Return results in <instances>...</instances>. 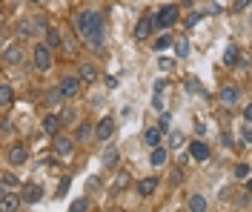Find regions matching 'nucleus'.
<instances>
[{
  "mask_svg": "<svg viewBox=\"0 0 252 212\" xmlns=\"http://www.w3.org/2000/svg\"><path fill=\"white\" fill-rule=\"evenodd\" d=\"M118 161H121V155H118V149H115V147L103 152V163H106V166H115Z\"/></svg>",
  "mask_w": 252,
  "mask_h": 212,
  "instance_id": "bb28decb",
  "label": "nucleus"
},
{
  "mask_svg": "<svg viewBox=\"0 0 252 212\" xmlns=\"http://www.w3.org/2000/svg\"><path fill=\"white\" fill-rule=\"evenodd\" d=\"M6 161H9V166H12V169H17V166H26V161H29V149L23 147V144L9 147V152H6Z\"/></svg>",
  "mask_w": 252,
  "mask_h": 212,
  "instance_id": "39448f33",
  "label": "nucleus"
},
{
  "mask_svg": "<svg viewBox=\"0 0 252 212\" xmlns=\"http://www.w3.org/2000/svg\"><path fill=\"white\" fill-rule=\"evenodd\" d=\"M0 183H3L6 189H15V186H20V181H17V175L12 172V169H6V172L0 175Z\"/></svg>",
  "mask_w": 252,
  "mask_h": 212,
  "instance_id": "b1692460",
  "label": "nucleus"
},
{
  "mask_svg": "<svg viewBox=\"0 0 252 212\" xmlns=\"http://www.w3.org/2000/svg\"><path fill=\"white\" fill-rule=\"evenodd\" d=\"M78 81L80 83H94V81H97V69H94V63H80Z\"/></svg>",
  "mask_w": 252,
  "mask_h": 212,
  "instance_id": "4468645a",
  "label": "nucleus"
},
{
  "mask_svg": "<svg viewBox=\"0 0 252 212\" xmlns=\"http://www.w3.org/2000/svg\"><path fill=\"white\" fill-rule=\"evenodd\" d=\"M172 186H181V181H184V172H181V169H172Z\"/></svg>",
  "mask_w": 252,
  "mask_h": 212,
  "instance_id": "72a5a7b5",
  "label": "nucleus"
},
{
  "mask_svg": "<svg viewBox=\"0 0 252 212\" xmlns=\"http://www.w3.org/2000/svg\"><path fill=\"white\" fill-rule=\"evenodd\" d=\"M100 186V178H89V189H97Z\"/></svg>",
  "mask_w": 252,
  "mask_h": 212,
  "instance_id": "58836bf2",
  "label": "nucleus"
},
{
  "mask_svg": "<svg viewBox=\"0 0 252 212\" xmlns=\"http://www.w3.org/2000/svg\"><path fill=\"white\" fill-rule=\"evenodd\" d=\"M3 63L6 66H20L23 63V46H6L3 49Z\"/></svg>",
  "mask_w": 252,
  "mask_h": 212,
  "instance_id": "6e6552de",
  "label": "nucleus"
},
{
  "mask_svg": "<svg viewBox=\"0 0 252 212\" xmlns=\"http://www.w3.org/2000/svg\"><path fill=\"white\" fill-rule=\"evenodd\" d=\"M75 32L86 40L89 49H103V40H106V26H103V15L97 9H80L75 15Z\"/></svg>",
  "mask_w": 252,
  "mask_h": 212,
  "instance_id": "f257e3e1",
  "label": "nucleus"
},
{
  "mask_svg": "<svg viewBox=\"0 0 252 212\" xmlns=\"http://www.w3.org/2000/svg\"><path fill=\"white\" fill-rule=\"evenodd\" d=\"M158 69H163V72L172 69V61H169V58H160V61H158Z\"/></svg>",
  "mask_w": 252,
  "mask_h": 212,
  "instance_id": "c9c22d12",
  "label": "nucleus"
},
{
  "mask_svg": "<svg viewBox=\"0 0 252 212\" xmlns=\"http://www.w3.org/2000/svg\"><path fill=\"white\" fill-rule=\"evenodd\" d=\"M169 147H172V149L184 147V135H181V132H172V135H169Z\"/></svg>",
  "mask_w": 252,
  "mask_h": 212,
  "instance_id": "7c9ffc66",
  "label": "nucleus"
},
{
  "mask_svg": "<svg viewBox=\"0 0 252 212\" xmlns=\"http://www.w3.org/2000/svg\"><path fill=\"white\" fill-rule=\"evenodd\" d=\"M175 43V37H172V32H163L160 37H155V43H152V49L155 52H166L169 46Z\"/></svg>",
  "mask_w": 252,
  "mask_h": 212,
  "instance_id": "4be33fe9",
  "label": "nucleus"
},
{
  "mask_svg": "<svg viewBox=\"0 0 252 212\" xmlns=\"http://www.w3.org/2000/svg\"><path fill=\"white\" fill-rule=\"evenodd\" d=\"M75 138H78L80 144L92 141V123H80V126H78V132H75Z\"/></svg>",
  "mask_w": 252,
  "mask_h": 212,
  "instance_id": "393cba45",
  "label": "nucleus"
},
{
  "mask_svg": "<svg viewBox=\"0 0 252 212\" xmlns=\"http://www.w3.org/2000/svg\"><path fill=\"white\" fill-rule=\"evenodd\" d=\"M112 135H115V118H112V115L100 118L92 126V138H97V141H109Z\"/></svg>",
  "mask_w": 252,
  "mask_h": 212,
  "instance_id": "20e7f679",
  "label": "nucleus"
},
{
  "mask_svg": "<svg viewBox=\"0 0 252 212\" xmlns=\"http://www.w3.org/2000/svg\"><path fill=\"white\" fill-rule=\"evenodd\" d=\"M220 103H223V106H235L238 100H241V89H238L235 83H226V86H223V89H220Z\"/></svg>",
  "mask_w": 252,
  "mask_h": 212,
  "instance_id": "0eeeda50",
  "label": "nucleus"
},
{
  "mask_svg": "<svg viewBox=\"0 0 252 212\" xmlns=\"http://www.w3.org/2000/svg\"><path fill=\"white\" fill-rule=\"evenodd\" d=\"M189 155H192V161H209V147L204 141H192L189 144Z\"/></svg>",
  "mask_w": 252,
  "mask_h": 212,
  "instance_id": "f8f14e48",
  "label": "nucleus"
},
{
  "mask_svg": "<svg viewBox=\"0 0 252 212\" xmlns=\"http://www.w3.org/2000/svg\"><path fill=\"white\" fill-rule=\"evenodd\" d=\"M235 178H241V181L250 178V166H247V163H238L235 166Z\"/></svg>",
  "mask_w": 252,
  "mask_h": 212,
  "instance_id": "2f4dec72",
  "label": "nucleus"
},
{
  "mask_svg": "<svg viewBox=\"0 0 252 212\" xmlns=\"http://www.w3.org/2000/svg\"><path fill=\"white\" fill-rule=\"evenodd\" d=\"M178 17H181V12H178V6L175 3H169V6H160V12H158L155 17H152V23H155L158 29H163V32H169L175 23H178Z\"/></svg>",
  "mask_w": 252,
  "mask_h": 212,
  "instance_id": "f03ea898",
  "label": "nucleus"
},
{
  "mask_svg": "<svg viewBox=\"0 0 252 212\" xmlns=\"http://www.w3.org/2000/svg\"><path fill=\"white\" fill-rule=\"evenodd\" d=\"M238 207H241V210H250V189H244V192L238 195Z\"/></svg>",
  "mask_w": 252,
  "mask_h": 212,
  "instance_id": "473e14b6",
  "label": "nucleus"
},
{
  "mask_svg": "<svg viewBox=\"0 0 252 212\" xmlns=\"http://www.w3.org/2000/svg\"><path fill=\"white\" fill-rule=\"evenodd\" d=\"M175 46V55H178V58H187L189 55V43L187 40H178V43H172Z\"/></svg>",
  "mask_w": 252,
  "mask_h": 212,
  "instance_id": "c756f323",
  "label": "nucleus"
},
{
  "mask_svg": "<svg viewBox=\"0 0 252 212\" xmlns=\"http://www.w3.org/2000/svg\"><path fill=\"white\" fill-rule=\"evenodd\" d=\"M0 195H3V189H0Z\"/></svg>",
  "mask_w": 252,
  "mask_h": 212,
  "instance_id": "c03bdc74",
  "label": "nucleus"
},
{
  "mask_svg": "<svg viewBox=\"0 0 252 212\" xmlns=\"http://www.w3.org/2000/svg\"><path fill=\"white\" fill-rule=\"evenodd\" d=\"M0 52H3V34H0Z\"/></svg>",
  "mask_w": 252,
  "mask_h": 212,
  "instance_id": "a19ab883",
  "label": "nucleus"
},
{
  "mask_svg": "<svg viewBox=\"0 0 252 212\" xmlns=\"http://www.w3.org/2000/svg\"><path fill=\"white\" fill-rule=\"evenodd\" d=\"M43 100H46V106H58V103H61V92H58V86H55V89H46V92H43Z\"/></svg>",
  "mask_w": 252,
  "mask_h": 212,
  "instance_id": "a878e982",
  "label": "nucleus"
},
{
  "mask_svg": "<svg viewBox=\"0 0 252 212\" xmlns=\"http://www.w3.org/2000/svg\"><path fill=\"white\" fill-rule=\"evenodd\" d=\"M192 3H195V0H187V6H192Z\"/></svg>",
  "mask_w": 252,
  "mask_h": 212,
  "instance_id": "79ce46f5",
  "label": "nucleus"
},
{
  "mask_svg": "<svg viewBox=\"0 0 252 212\" xmlns=\"http://www.w3.org/2000/svg\"><path fill=\"white\" fill-rule=\"evenodd\" d=\"M72 147H75V141H72V138H66V135H61V132L55 135V152H58V155H69Z\"/></svg>",
  "mask_w": 252,
  "mask_h": 212,
  "instance_id": "2eb2a0df",
  "label": "nucleus"
},
{
  "mask_svg": "<svg viewBox=\"0 0 252 212\" xmlns=\"http://www.w3.org/2000/svg\"><path fill=\"white\" fill-rule=\"evenodd\" d=\"M238 61H241V49H238L235 43H232V46H226V52H223V63H226V66H235Z\"/></svg>",
  "mask_w": 252,
  "mask_h": 212,
  "instance_id": "5701e85b",
  "label": "nucleus"
},
{
  "mask_svg": "<svg viewBox=\"0 0 252 212\" xmlns=\"http://www.w3.org/2000/svg\"><path fill=\"white\" fill-rule=\"evenodd\" d=\"M126 181H129V175H126V172H124V175L118 178V183H115V186H118V189H124V186H126Z\"/></svg>",
  "mask_w": 252,
  "mask_h": 212,
  "instance_id": "4c0bfd02",
  "label": "nucleus"
},
{
  "mask_svg": "<svg viewBox=\"0 0 252 212\" xmlns=\"http://www.w3.org/2000/svg\"><path fill=\"white\" fill-rule=\"evenodd\" d=\"M12 100H15V89L9 83H0V109H9Z\"/></svg>",
  "mask_w": 252,
  "mask_h": 212,
  "instance_id": "a211bd4d",
  "label": "nucleus"
},
{
  "mask_svg": "<svg viewBox=\"0 0 252 212\" xmlns=\"http://www.w3.org/2000/svg\"><path fill=\"white\" fill-rule=\"evenodd\" d=\"M52 63H55L52 49H49L46 43H37V46H34V69H37V72H49Z\"/></svg>",
  "mask_w": 252,
  "mask_h": 212,
  "instance_id": "7ed1b4c3",
  "label": "nucleus"
},
{
  "mask_svg": "<svg viewBox=\"0 0 252 212\" xmlns=\"http://www.w3.org/2000/svg\"><path fill=\"white\" fill-rule=\"evenodd\" d=\"M43 132H46V135H58V132H61V118L49 112L46 118H43Z\"/></svg>",
  "mask_w": 252,
  "mask_h": 212,
  "instance_id": "aec40b11",
  "label": "nucleus"
},
{
  "mask_svg": "<svg viewBox=\"0 0 252 212\" xmlns=\"http://www.w3.org/2000/svg\"><path fill=\"white\" fill-rule=\"evenodd\" d=\"M80 86H83V83L78 81V75H66L61 81V86H58V92H61V98H78Z\"/></svg>",
  "mask_w": 252,
  "mask_h": 212,
  "instance_id": "423d86ee",
  "label": "nucleus"
},
{
  "mask_svg": "<svg viewBox=\"0 0 252 212\" xmlns=\"http://www.w3.org/2000/svg\"><path fill=\"white\" fill-rule=\"evenodd\" d=\"M247 6H250V0H235V6H232V9H235V12H244Z\"/></svg>",
  "mask_w": 252,
  "mask_h": 212,
  "instance_id": "e433bc0d",
  "label": "nucleus"
},
{
  "mask_svg": "<svg viewBox=\"0 0 252 212\" xmlns=\"http://www.w3.org/2000/svg\"><path fill=\"white\" fill-rule=\"evenodd\" d=\"M32 3H37V0H32Z\"/></svg>",
  "mask_w": 252,
  "mask_h": 212,
  "instance_id": "a18cd8bd",
  "label": "nucleus"
},
{
  "mask_svg": "<svg viewBox=\"0 0 252 212\" xmlns=\"http://www.w3.org/2000/svg\"><path fill=\"white\" fill-rule=\"evenodd\" d=\"M215 3H226V0H215Z\"/></svg>",
  "mask_w": 252,
  "mask_h": 212,
  "instance_id": "37998d69",
  "label": "nucleus"
},
{
  "mask_svg": "<svg viewBox=\"0 0 252 212\" xmlns=\"http://www.w3.org/2000/svg\"><path fill=\"white\" fill-rule=\"evenodd\" d=\"M143 141H146V147H160V141H163V132L158 129V126H149V129L143 132Z\"/></svg>",
  "mask_w": 252,
  "mask_h": 212,
  "instance_id": "6ab92c4d",
  "label": "nucleus"
},
{
  "mask_svg": "<svg viewBox=\"0 0 252 212\" xmlns=\"http://www.w3.org/2000/svg\"><path fill=\"white\" fill-rule=\"evenodd\" d=\"M149 163H152V166H158V169H160V166H166V163H169V149H166V147H152Z\"/></svg>",
  "mask_w": 252,
  "mask_h": 212,
  "instance_id": "9b49d317",
  "label": "nucleus"
},
{
  "mask_svg": "<svg viewBox=\"0 0 252 212\" xmlns=\"http://www.w3.org/2000/svg\"><path fill=\"white\" fill-rule=\"evenodd\" d=\"M152 26H155V23H152V17H141V20H138V26H135V37H138V40H146V37L152 34Z\"/></svg>",
  "mask_w": 252,
  "mask_h": 212,
  "instance_id": "dca6fc26",
  "label": "nucleus"
},
{
  "mask_svg": "<svg viewBox=\"0 0 252 212\" xmlns=\"http://www.w3.org/2000/svg\"><path fill=\"white\" fill-rule=\"evenodd\" d=\"M40 198H43V186H40V183H26L20 201H23V204H37Z\"/></svg>",
  "mask_w": 252,
  "mask_h": 212,
  "instance_id": "9d476101",
  "label": "nucleus"
},
{
  "mask_svg": "<svg viewBox=\"0 0 252 212\" xmlns=\"http://www.w3.org/2000/svg\"><path fill=\"white\" fill-rule=\"evenodd\" d=\"M158 183H160V181H158L155 175H149V178H141V181H138V195L149 198V195H152V192L158 189Z\"/></svg>",
  "mask_w": 252,
  "mask_h": 212,
  "instance_id": "ddd939ff",
  "label": "nucleus"
},
{
  "mask_svg": "<svg viewBox=\"0 0 252 212\" xmlns=\"http://www.w3.org/2000/svg\"><path fill=\"white\" fill-rule=\"evenodd\" d=\"M20 195H15V192H3L0 195V212H17L20 210Z\"/></svg>",
  "mask_w": 252,
  "mask_h": 212,
  "instance_id": "1a4fd4ad",
  "label": "nucleus"
},
{
  "mask_svg": "<svg viewBox=\"0 0 252 212\" xmlns=\"http://www.w3.org/2000/svg\"><path fill=\"white\" fill-rule=\"evenodd\" d=\"M187 207H189V212H206L209 210V201H206L204 195H189V201H187Z\"/></svg>",
  "mask_w": 252,
  "mask_h": 212,
  "instance_id": "f3484780",
  "label": "nucleus"
},
{
  "mask_svg": "<svg viewBox=\"0 0 252 212\" xmlns=\"http://www.w3.org/2000/svg\"><path fill=\"white\" fill-rule=\"evenodd\" d=\"M6 129V121H3V115H0V132Z\"/></svg>",
  "mask_w": 252,
  "mask_h": 212,
  "instance_id": "ea45409f",
  "label": "nucleus"
},
{
  "mask_svg": "<svg viewBox=\"0 0 252 212\" xmlns=\"http://www.w3.org/2000/svg\"><path fill=\"white\" fill-rule=\"evenodd\" d=\"M43 43H46L49 49L55 52V49H58V46H61V43H63V34L58 32L55 26H49V29H46V40H43Z\"/></svg>",
  "mask_w": 252,
  "mask_h": 212,
  "instance_id": "412c9836",
  "label": "nucleus"
},
{
  "mask_svg": "<svg viewBox=\"0 0 252 212\" xmlns=\"http://www.w3.org/2000/svg\"><path fill=\"white\" fill-rule=\"evenodd\" d=\"M32 32H34L32 20H20V23H17V34H20V37H29Z\"/></svg>",
  "mask_w": 252,
  "mask_h": 212,
  "instance_id": "cd10ccee",
  "label": "nucleus"
},
{
  "mask_svg": "<svg viewBox=\"0 0 252 212\" xmlns=\"http://www.w3.org/2000/svg\"><path fill=\"white\" fill-rule=\"evenodd\" d=\"M201 17H204V12H192V15L187 17V26H195V23H198Z\"/></svg>",
  "mask_w": 252,
  "mask_h": 212,
  "instance_id": "f704fd0d",
  "label": "nucleus"
},
{
  "mask_svg": "<svg viewBox=\"0 0 252 212\" xmlns=\"http://www.w3.org/2000/svg\"><path fill=\"white\" fill-rule=\"evenodd\" d=\"M69 210H72V212H86V210H89V198H75Z\"/></svg>",
  "mask_w": 252,
  "mask_h": 212,
  "instance_id": "c85d7f7f",
  "label": "nucleus"
}]
</instances>
